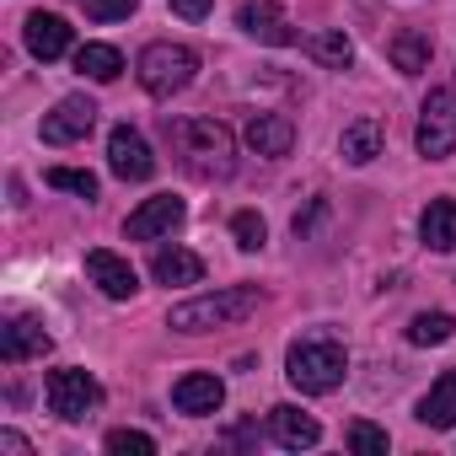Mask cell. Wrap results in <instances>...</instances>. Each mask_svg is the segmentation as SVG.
I'll use <instances>...</instances> for the list:
<instances>
[{"label":"cell","mask_w":456,"mask_h":456,"mask_svg":"<svg viewBox=\"0 0 456 456\" xmlns=\"http://www.w3.org/2000/svg\"><path fill=\"white\" fill-rule=\"evenodd\" d=\"M167 140H172L177 161L204 183L232 177V167H237V140L220 118H167Z\"/></svg>","instance_id":"6da1fadb"},{"label":"cell","mask_w":456,"mask_h":456,"mask_svg":"<svg viewBox=\"0 0 456 456\" xmlns=\"http://www.w3.org/2000/svg\"><path fill=\"white\" fill-rule=\"evenodd\" d=\"M285 376H290V387H301L306 397H328V392H338L344 376H349V349H344L338 338H328V333H306V338L290 344Z\"/></svg>","instance_id":"7a4b0ae2"},{"label":"cell","mask_w":456,"mask_h":456,"mask_svg":"<svg viewBox=\"0 0 456 456\" xmlns=\"http://www.w3.org/2000/svg\"><path fill=\"white\" fill-rule=\"evenodd\" d=\"M264 290L258 285H225V290H209V296H193L183 306H172L167 328L172 333H209V328H237L258 312Z\"/></svg>","instance_id":"3957f363"},{"label":"cell","mask_w":456,"mask_h":456,"mask_svg":"<svg viewBox=\"0 0 456 456\" xmlns=\"http://www.w3.org/2000/svg\"><path fill=\"white\" fill-rule=\"evenodd\" d=\"M134 70H140V86H145L151 97H177V92L193 81L199 54H193L188 44H151Z\"/></svg>","instance_id":"277c9868"},{"label":"cell","mask_w":456,"mask_h":456,"mask_svg":"<svg viewBox=\"0 0 456 456\" xmlns=\"http://www.w3.org/2000/svg\"><path fill=\"white\" fill-rule=\"evenodd\" d=\"M413 145L424 161H445L456 151V86H435L419 108V129H413Z\"/></svg>","instance_id":"5b68a950"},{"label":"cell","mask_w":456,"mask_h":456,"mask_svg":"<svg viewBox=\"0 0 456 456\" xmlns=\"http://www.w3.org/2000/svg\"><path fill=\"white\" fill-rule=\"evenodd\" d=\"M44 397H49V413H60L65 424H81V419L102 403V387H97V376H92V370L65 365V370H49Z\"/></svg>","instance_id":"8992f818"},{"label":"cell","mask_w":456,"mask_h":456,"mask_svg":"<svg viewBox=\"0 0 456 456\" xmlns=\"http://www.w3.org/2000/svg\"><path fill=\"white\" fill-rule=\"evenodd\" d=\"M108 167H113V177H124V183H145V177L156 172V156H151V145H145L140 129L118 124V129L108 134Z\"/></svg>","instance_id":"52a82bcc"},{"label":"cell","mask_w":456,"mask_h":456,"mask_svg":"<svg viewBox=\"0 0 456 456\" xmlns=\"http://www.w3.org/2000/svg\"><path fill=\"white\" fill-rule=\"evenodd\" d=\"M49 349H54V338H49V328L38 317H6V322H0V360H6V365L44 360Z\"/></svg>","instance_id":"ba28073f"},{"label":"cell","mask_w":456,"mask_h":456,"mask_svg":"<svg viewBox=\"0 0 456 456\" xmlns=\"http://www.w3.org/2000/svg\"><path fill=\"white\" fill-rule=\"evenodd\" d=\"M225 403V381L215 370H188L172 381V408L188 413V419H204V413H220Z\"/></svg>","instance_id":"9c48e42d"},{"label":"cell","mask_w":456,"mask_h":456,"mask_svg":"<svg viewBox=\"0 0 456 456\" xmlns=\"http://www.w3.org/2000/svg\"><path fill=\"white\" fill-rule=\"evenodd\" d=\"M177 225H183V199L156 193V199H145V204L124 220V237H129V242H156V237L177 232Z\"/></svg>","instance_id":"30bf717a"},{"label":"cell","mask_w":456,"mask_h":456,"mask_svg":"<svg viewBox=\"0 0 456 456\" xmlns=\"http://www.w3.org/2000/svg\"><path fill=\"white\" fill-rule=\"evenodd\" d=\"M92 124H97V102L92 97H65V102H54V113H44V140L70 145V140H86Z\"/></svg>","instance_id":"8fae6325"},{"label":"cell","mask_w":456,"mask_h":456,"mask_svg":"<svg viewBox=\"0 0 456 456\" xmlns=\"http://www.w3.org/2000/svg\"><path fill=\"white\" fill-rule=\"evenodd\" d=\"M237 28H242L248 38H258V44H274V49L296 44V28L285 22V12L274 6V0H242V12H237Z\"/></svg>","instance_id":"7c38bea8"},{"label":"cell","mask_w":456,"mask_h":456,"mask_svg":"<svg viewBox=\"0 0 456 456\" xmlns=\"http://www.w3.org/2000/svg\"><path fill=\"white\" fill-rule=\"evenodd\" d=\"M22 44H28V54L33 60H65L70 54V22L65 17H54V12H33L28 17V28H22Z\"/></svg>","instance_id":"4fadbf2b"},{"label":"cell","mask_w":456,"mask_h":456,"mask_svg":"<svg viewBox=\"0 0 456 456\" xmlns=\"http://www.w3.org/2000/svg\"><path fill=\"white\" fill-rule=\"evenodd\" d=\"M86 274H92V285H97L108 301H129V296L140 290V274H134L118 253H108V248H92V253H86Z\"/></svg>","instance_id":"5bb4252c"},{"label":"cell","mask_w":456,"mask_h":456,"mask_svg":"<svg viewBox=\"0 0 456 456\" xmlns=\"http://www.w3.org/2000/svg\"><path fill=\"white\" fill-rule=\"evenodd\" d=\"M269 435H274L285 451H312V445L322 440V424H317L312 413H301V408L280 403V408H269Z\"/></svg>","instance_id":"9a60e30c"},{"label":"cell","mask_w":456,"mask_h":456,"mask_svg":"<svg viewBox=\"0 0 456 456\" xmlns=\"http://www.w3.org/2000/svg\"><path fill=\"white\" fill-rule=\"evenodd\" d=\"M242 140H248L258 156H290V145H296V124H290L285 113H253L248 129H242Z\"/></svg>","instance_id":"2e32d148"},{"label":"cell","mask_w":456,"mask_h":456,"mask_svg":"<svg viewBox=\"0 0 456 456\" xmlns=\"http://www.w3.org/2000/svg\"><path fill=\"white\" fill-rule=\"evenodd\" d=\"M419 237L435 253H456V199H429V209L419 215Z\"/></svg>","instance_id":"e0dca14e"},{"label":"cell","mask_w":456,"mask_h":456,"mask_svg":"<svg viewBox=\"0 0 456 456\" xmlns=\"http://www.w3.org/2000/svg\"><path fill=\"white\" fill-rule=\"evenodd\" d=\"M419 424H429V429L456 424V370H440V381L419 397Z\"/></svg>","instance_id":"ac0fdd59"},{"label":"cell","mask_w":456,"mask_h":456,"mask_svg":"<svg viewBox=\"0 0 456 456\" xmlns=\"http://www.w3.org/2000/svg\"><path fill=\"white\" fill-rule=\"evenodd\" d=\"M338 156H344L349 167H370V161L381 156V124H376V118H354V124L338 134Z\"/></svg>","instance_id":"d6986e66"},{"label":"cell","mask_w":456,"mask_h":456,"mask_svg":"<svg viewBox=\"0 0 456 456\" xmlns=\"http://www.w3.org/2000/svg\"><path fill=\"white\" fill-rule=\"evenodd\" d=\"M151 274H156L161 285H199V280H204V258L188 253V248H161V253L151 258Z\"/></svg>","instance_id":"ffe728a7"},{"label":"cell","mask_w":456,"mask_h":456,"mask_svg":"<svg viewBox=\"0 0 456 456\" xmlns=\"http://www.w3.org/2000/svg\"><path fill=\"white\" fill-rule=\"evenodd\" d=\"M76 70L92 76V81H118L124 54H118L113 44H81V49H76Z\"/></svg>","instance_id":"44dd1931"},{"label":"cell","mask_w":456,"mask_h":456,"mask_svg":"<svg viewBox=\"0 0 456 456\" xmlns=\"http://www.w3.org/2000/svg\"><path fill=\"white\" fill-rule=\"evenodd\" d=\"M387 54H392V65L403 70V76H419V70H429V38L424 33H397L392 44H387Z\"/></svg>","instance_id":"7402d4cb"},{"label":"cell","mask_w":456,"mask_h":456,"mask_svg":"<svg viewBox=\"0 0 456 456\" xmlns=\"http://www.w3.org/2000/svg\"><path fill=\"white\" fill-rule=\"evenodd\" d=\"M306 54H312L317 65H328V70H349V65H354V44H349L344 33H312V38H306Z\"/></svg>","instance_id":"603a6c76"},{"label":"cell","mask_w":456,"mask_h":456,"mask_svg":"<svg viewBox=\"0 0 456 456\" xmlns=\"http://www.w3.org/2000/svg\"><path fill=\"white\" fill-rule=\"evenodd\" d=\"M451 333H456V317H451V312H419V317L408 322V344H419V349L445 344Z\"/></svg>","instance_id":"cb8c5ba5"},{"label":"cell","mask_w":456,"mask_h":456,"mask_svg":"<svg viewBox=\"0 0 456 456\" xmlns=\"http://www.w3.org/2000/svg\"><path fill=\"white\" fill-rule=\"evenodd\" d=\"M232 237H237V248H242V253H258V248L269 242V225H264V215L237 209V215H232Z\"/></svg>","instance_id":"d4e9b609"},{"label":"cell","mask_w":456,"mask_h":456,"mask_svg":"<svg viewBox=\"0 0 456 456\" xmlns=\"http://www.w3.org/2000/svg\"><path fill=\"white\" fill-rule=\"evenodd\" d=\"M49 188H65V193L97 199V177H92V172H81V167H49Z\"/></svg>","instance_id":"484cf974"},{"label":"cell","mask_w":456,"mask_h":456,"mask_svg":"<svg viewBox=\"0 0 456 456\" xmlns=\"http://www.w3.org/2000/svg\"><path fill=\"white\" fill-rule=\"evenodd\" d=\"M349 451L354 456H387V429H376V424H349Z\"/></svg>","instance_id":"4316f807"},{"label":"cell","mask_w":456,"mask_h":456,"mask_svg":"<svg viewBox=\"0 0 456 456\" xmlns=\"http://www.w3.org/2000/svg\"><path fill=\"white\" fill-rule=\"evenodd\" d=\"M108 451L113 456H156V440L145 429H113L108 435Z\"/></svg>","instance_id":"83f0119b"},{"label":"cell","mask_w":456,"mask_h":456,"mask_svg":"<svg viewBox=\"0 0 456 456\" xmlns=\"http://www.w3.org/2000/svg\"><path fill=\"white\" fill-rule=\"evenodd\" d=\"M134 6L140 0H86V17L92 22H124V17H134Z\"/></svg>","instance_id":"f1b7e54d"},{"label":"cell","mask_w":456,"mask_h":456,"mask_svg":"<svg viewBox=\"0 0 456 456\" xmlns=\"http://www.w3.org/2000/svg\"><path fill=\"white\" fill-rule=\"evenodd\" d=\"M209 6H215V0H172V12H177L183 22H204V17H209Z\"/></svg>","instance_id":"f546056e"},{"label":"cell","mask_w":456,"mask_h":456,"mask_svg":"<svg viewBox=\"0 0 456 456\" xmlns=\"http://www.w3.org/2000/svg\"><path fill=\"white\" fill-rule=\"evenodd\" d=\"M0 451H6V456H28L33 445H28V440H22L17 429H0Z\"/></svg>","instance_id":"4dcf8cb0"}]
</instances>
